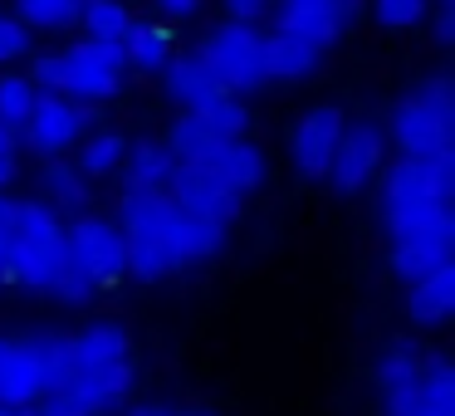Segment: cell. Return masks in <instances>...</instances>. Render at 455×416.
<instances>
[{
    "label": "cell",
    "instance_id": "obj_32",
    "mask_svg": "<svg viewBox=\"0 0 455 416\" xmlns=\"http://www.w3.org/2000/svg\"><path fill=\"white\" fill-rule=\"evenodd\" d=\"M74 54H84L89 64H99V69H108V74H128V54H123V44L84 40V44H74Z\"/></svg>",
    "mask_w": 455,
    "mask_h": 416
},
{
    "label": "cell",
    "instance_id": "obj_39",
    "mask_svg": "<svg viewBox=\"0 0 455 416\" xmlns=\"http://www.w3.org/2000/svg\"><path fill=\"white\" fill-rule=\"evenodd\" d=\"M11 152H15V128L0 123V157H11Z\"/></svg>",
    "mask_w": 455,
    "mask_h": 416
},
{
    "label": "cell",
    "instance_id": "obj_24",
    "mask_svg": "<svg viewBox=\"0 0 455 416\" xmlns=\"http://www.w3.org/2000/svg\"><path fill=\"white\" fill-rule=\"evenodd\" d=\"M216 142H220V138L196 118V113H181V118H172V128H167V138H162V148L172 152V162H201L211 148H216Z\"/></svg>",
    "mask_w": 455,
    "mask_h": 416
},
{
    "label": "cell",
    "instance_id": "obj_26",
    "mask_svg": "<svg viewBox=\"0 0 455 416\" xmlns=\"http://www.w3.org/2000/svg\"><path fill=\"white\" fill-rule=\"evenodd\" d=\"M84 0H15V20L30 30H69L79 25Z\"/></svg>",
    "mask_w": 455,
    "mask_h": 416
},
{
    "label": "cell",
    "instance_id": "obj_42",
    "mask_svg": "<svg viewBox=\"0 0 455 416\" xmlns=\"http://www.w3.org/2000/svg\"><path fill=\"white\" fill-rule=\"evenodd\" d=\"M0 416H30V412H20V406H0Z\"/></svg>",
    "mask_w": 455,
    "mask_h": 416
},
{
    "label": "cell",
    "instance_id": "obj_34",
    "mask_svg": "<svg viewBox=\"0 0 455 416\" xmlns=\"http://www.w3.org/2000/svg\"><path fill=\"white\" fill-rule=\"evenodd\" d=\"M11 230H15V196L0 191V279L11 269Z\"/></svg>",
    "mask_w": 455,
    "mask_h": 416
},
{
    "label": "cell",
    "instance_id": "obj_8",
    "mask_svg": "<svg viewBox=\"0 0 455 416\" xmlns=\"http://www.w3.org/2000/svg\"><path fill=\"white\" fill-rule=\"evenodd\" d=\"M93 108L84 99H64V93H35L30 118L20 123V138L35 157H64L69 148H79V138L89 132Z\"/></svg>",
    "mask_w": 455,
    "mask_h": 416
},
{
    "label": "cell",
    "instance_id": "obj_27",
    "mask_svg": "<svg viewBox=\"0 0 455 416\" xmlns=\"http://www.w3.org/2000/svg\"><path fill=\"white\" fill-rule=\"evenodd\" d=\"M128 157V138L123 132H93L89 142L79 148V172L84 177H113Z\"/></svg>",
    "mask_w": 455,
    "mask_h": 416
},
{
    "label": "cell",
    "instance_id": "obj_10",
    "mask_svg": "<svg viewBox=\"0 0 455 416\" xmlns=\"http://www.w3.org/2000/svg\"><path fill=\"white\" fill-rule=\"evenodd\" d=\"M167 187H172L167 191L172 201H181L187 211L216 220V226H230V220H240V211H245V191H235L230 181H220L216 172H206L201 162H177Z\"/></svg>",
    "mask_w": 455,
    "mask_h": 416
},
{
    "label": "cell",
    "instance_id": "obj_18",
    "mask_svg": "<svg viewBox=\"0 0 455 416\" xmlns=\"http://www.w3.org/2000/svg\"><path fill=\"white\" fill-rule=\"evenodd\" d=\"M451 308H455V269L451 265L411 279V294H406V314H411V324L435 328V324L451 318Z\"/></svg>",
    "mask_w": 455,
    "mask_h": 416
},
{
    "label": "cell",
    "instance_id": "obj_2",
    "mask_svg": "<svg viewBox=\"0 0 455 416\" xmlns=\"http://www.w3.org/2000/svg\"><path fill=\"white\" fill-rule=\"evenodd\" d=\"M387 236H426V230H455V152L435 157H402L387 172L382 187Z\"/></svg>",
    "mask_w": 455,
    "mask_h": 416
},
{
    "label": "cell",
    "instance_id": "obj_17",
    "mask_svg": "<svg viewBox=\"0 0 455 416\" xmlns=\"http://www.w3.org/2000/svg\"><path fill=\"white\" fill-rule=\"evenodd\" d=\"M451 250H455V230H426V236L392 240V269L411 284V279L451 265Z\"/></svg>",
    "mask_w": 455,
    "mask_h": 416
},
{
    "label": "cell",
    "instance_id": "obj_11",
    "mask_svg": "<svg viewBox=\"0 0 455 416\" xmlns=\"http://www.w3.org/2000/svg\"><path fill=\"white\" fill-rule=\"evenodd\" d=\"M392 138L402 148V157H435L455 142V113L431 108L421 93H406L392 108Z\"/></svg>",
    "mask_w": 455,
    "mask_h": 416
},
{
    "label": "cell",
    "instance_id": "obj_28",
    "mask_svg": "<svg viewBox=\"0 0 455 416\" xmlns=\"http://www.w3.org/2000/svg\"><path fill=\"white\" fill-rule=\"evenodd\" d=\"M191 113H196L216 138H245V128H250V108L235 99V93H216V99H206Z\"/></svg>",
    "mask_w": 455,
    "mask_h": 416
},
{
    "label": "cell",
    "instance_id": "obj_35",
    "mask_svg": "<svg viewBox=\"0 0 455 416\" xmlns=\"http://www.w3.org/2000/svg\"><path fill=\"white\" fill-rule=\"evenodd\" d=\"M226 11L230 20H255V15L269 11V0H226Z\"/></svg>",
    "mask_w": 455,
    "mask_h": 416
},
{
    "label": "cell",
    "instance_id": "obj_40",
    "mask_svg": "<svg viewBox=\"0 0 455 416\" xmlns=\"http://www.w3.org/2000/svg\"><path fill=\"white\" fill-rule=\"evenodd\" d=\"M132 416H172L167 406H142V412H132Z\"/></svg>",
    "mask_w": 455,
    "mask_h": 416
},
{
    "label": "cell",
    "instance_id": "obj_41",
    "mask_svg": "<svg viewBox=\"0 0 455 416\" xmlns=\"http://www.w3.org/2000/svg\"><path fill=\"white\" fill-rule=\"evenodd\" d=\"M172 416H216V412H206V406H187V412H172Z\"/></svg>",
    "mask_w": 455,
    "mask_h": 416
},
{
    "label": "cell",
    "instance_id": "obj_33",
    "mask_svg": "<svg viewBox=\"0 0 455 416\" xmlns=\"http://www.w3.org/2000/svg\"><path fill=\"white\" fill-rule=\"evenodd\" d=\"M50 294H60L69 308H84V304L93 299V284H89V279H84L74 265H64V269H60V279H54V289H50Z\"/></svg>",
    "mask_w": 455,
    "mask_h": 416
},
{
    "label": "cell",
    "instance_id": "obj_20",
    "mask_svg": "<svg viewBox=\"0 0 455 416\" xmlns=\"http://www.w3.org/2000/svg\"><path fill=\"white\" fill-rule=\"evenodd\" d=\"M265 60H269V79L299 84V79H314L323 50H318V44H308V40H299V35L275 30V35H265Z\"/></svg>",
    "mask_w": 455,
    "mask_h": 416
},
{
    "label": "cell",
    "instance_id": "obj_22",
    "mask_svg": "<svg viewBox=\"0 0 455 416\" xmlns=\"http://www.w3.org/2000/svg\"><path fill=\"white\" fill-rule=\"evenodd\" d=\"M123 54H128V69L162 74V64L172 60V30L157 20H132V30L123 35Z\"/></svg>",
    "mask_w": 455,
    "mask_h": 416
},
{
    "label": "cell",
    "instance_id": "obj_16",
    "mask_svg": "<svg viewBox=\"0 0 455 416\" xmlns=\"http://www.w3.org/2000/svg\"><path fill=\"white\" fill-rule=\"evenodd\" d=\"M162 89H167V99L177 103V108H201L206 99H216V93H226L220 89V79L211 74V64L201 60L196 50L191 54H172L167 64H162Z\"/></svg>",
    "mask_w": 455,
    "mask_h": 416
},
{
    "label": "cell",
    "instance_id": "obj_19",
    "mask_svg": "<svg viewBox=\"0 0 455 416\" xmlns=\"http://www.w3.org/2000/svg\"><path fill=\"white\" fill-rule=\"evenodd\" d=\"M172 152L162 142H128V157H123L118 177H123V191H167L172 181Z\"/></svg>",
    "mask_w": 455,
    "mask_h": 416
},
{
    "label": "cell",
    "instance_id": "obj_5",
    "mask_svg": "<svg viewBox=\"0 0 455 416\" xmlns=\"http://www.w3.org/2000/svg\"><path fill=\"white\" fill-rule=\"evenodd\" d=\"M132 392V363H64L60 382L44 392L40 416H99Z\"/></svg>",
    "mask_w": 455,
    "mask_h": 416
},
{
    "label": "cell",
    "instance_id": "obj_13",
    "mask_svg": "<svg viewBox=\"0 0 455 416\" xmlns=\"http://www.w3.org/2000/svg\"><path fill=\"white\" fill-rule=\"evenodd\" d=\"M382 132L372 128V123H343V132H338V148H333V162H328V177H333V191L338 196H353V191H363L367 181L377 177V167H382Z\"/></svg>",
    "mask_w": 455,
    "mask_h": 416
},
{
    "label": "cell",
    "instance_id": "obj_29",
    "mask_svg": "<svg viewBox=\"0 0 455 416\" xmlns=\"http://www.w3.org/2000/svg\"><path fill=\"white\" fill-rule=\"evenodd\" d=\"M35 93H40V89H35V84L25 79V74H5V79H0V123L20 132V123L30 118Z\"/></svg>",
    "mask_w": 455,
    "mask_h": 416
},
{
    "label": "cell",
    "instance_id": "obj_15",
    "mask_svg": "<svg viewBox=\"0 0 455 416\" xmlns=\"http://www.w3.org/2000/svg\"><path fill=\"white\" fill-rule=\"evenodd\" d=\"M201 167L206 172H216L220 181H230L235 191H255V187H265V172H269V162H265V152L255 148V142H245V138H220L216 148L201 157Z\"/></svg>",
    "mask_w": 455,
    "mask_h": 416
},
{
    "label": "cell",
    "instance_id": "obj_25",
    "mask_svg": "<svg viewBox=\"0 0 455 416\" xmlns=\"http://www.w3.org/2000/svg\"><path fill=\"white\" fill-rule=\"evenodd\" d=\"M79 25L89 30V40H103V44H123V35L132 30V11L123 0H84L79 11Z\"/></svg>",
    "mask_w": 455,
    "mask_h": 416
},
{
    "label": "cell",
    "instance_id": "obj_6",
    "mask_svg": "<svg viewBox=\"0 0 455 416\" xmlns=\"http://www.w3.org/2000/svg\"><path fill=\"white\" fill-rule=\"evenodd\" d=\"M196 54L211 64V74L220 79V89L235 93V99L269 84L265 35L255 30V20H220L216 30L196 44Z\"/></svg>",
    "mask_w": 455,
    "mask_h": 416
},
{
    "label": "cell",
    "instance_id": "obj_14",
    "mask_svg": "<svg viewBox=\"0 0 455 416\" xmlns=\"http://www.w3.org/2000/svg\"><path fill=\"white\" fill-rule=\"evenodd\" d=\"M338 132H343V108L323 103V108L304 113L294 128V167L304 177H328V162H333V148H338Z\"/></svg>",
    "mask_w": 455,
    "mask_h": 416
},
{
    "label": "cell",
    "instance_id": "obj_12",
    "mask_svg": "<svg viewBox=\"0 0 455 416\" xmlns=\"http://www.w3.org/2000/svg\"><path fill=\"white\" fill-rule=\"evenodd\" d=\"M357 11H363V0H279V25L275 30L299 35V40L328 50L338 35L353 30Z\"/></svg>",
    "mask_w": 455,
    "mask_h": 416
},
{
    "label": "cell",
    "instance_id": "obj_31",
    "mask_svg": "<svg viewBox=\"0 0 455 416\" xmlns=\"http://www.w3.org/2000/svg\"><path fill=\"white\" fill-rule=\"evenodd\" d=\"M30 54V25H20L15 15H0V64H15Z\"/></svg>",
    "mask_w": 455,
    "mask_h": 416
},
{
    "label": "cell",
    "instance_id": "obj_38",
    "mask_svg": "<svg viewBox=\"0 0 455 416\" xmlns=\"http://www.w3.org/2000/svg\"><path fill=\"white\" fill-rule=\"evenodd\" d=\"M15 177H20V162H15V152H11V157H0V191L11 187Z\"/></svg>",
    "mask_w": 455,
    "mask_h": 416
},
{
    "label": "cell",
    "instance_id": "obj_7",
    "mask_svg": "<svg viewBox=\"0 0 455 416\" xmlns=\"http://www.w3.org/2000/svg\"><path fill=\"white\" fill-rule=\"evenodd\" d=\"M64 265H74L93 289L128 275V250H123L118 220L99 216V211H79L74 226H64Z\"/></svg>",
    "mask_w": 455,
    "mask_h": 416
},
{
    "label": "cell",
    "instance_id": "obj_9",
    "mask_svg": "<svg viewBox=\"0 0 455 416\" xmlns=\"http://www.w3.org/2000/svg\"><path fill=\"white\" fill-rule=\"evenodd\" d=\"M30 84L40 93H64V99L99 103V99H113V93L123 89V74H108V69H99V64H89L84 54L64 50V54H44V60H35Z\"/></svg>",
    "mask_w": 455,
    "mask_h": 416
},
{
    "label": "cell",
    "instance_id": "obj_3",
    "mask_svg": "<svg viewBox=\"0 0 455 416\" xmlns=\"http://www.w3.org/2000/svg\"><path fill=\"white\" fill-rule=\"evenodd\" d=\"M64 269V220L44 201H15V230H11V269L5 279L25 289L50 294Z\"/></svg>",
    "mask_w": 455,
    "mask_h": 416
},
{
    "label": "cell",
    "instance_id": "obj_36",
    "mask_svg": "<svg viewBox=\"0 0 455 416\" xmlns=\"http://www.w3.org/2000/svg\"><path fill=\"white\" fill-rule=\"evenodd\" d=\"M157 11L172 15V20H191L201 11V0H157Z\"/></svg>",
    "mask_w": 455,
    "mask_h": 416
},
{
    "label": "cell",
    "instance_id": "obj_37",
    "mask_svg": "<svg viewBox=\"0 0 455 416\" xmlns=\"http://www.w3.org/2000/svg\"><path fill=\"white\" fill-rule=\"evenodd\" d=\"M435 40L451 44L455 40V15H451V0H441V11H435Z\"/></svg>",
    "mask_w": 455,
    "mask_h": 416
},
{
    "label": "cell",
    "instance_id": "obj_21",
    "mask_svg": "<svg viewBox=\"0 0 455 416\" xmlns=\"http://www.w3.org/2000/svg\"><path fill=\"white\" fill-rule=\"evenodd\" d=\"M69 343V363H118V357H128L132 353V343H128V328L123 324H89V328H79L74 338H64Z\"/></svg>",
    "mask_w": 455,
    "mask_h": 416
},
{
    "label": "cell",
    "instance_id": "obj_23",
    "mask_svg": "<svg viewBox=\"0 0 455 416\" xmlns=\"http://www.w3.org/2000/svg\"><path fill=\"white\" fill-rule=\"evenodd\" d=\"M84 172L69 167L64 157H44V172H40V187L44 196L54 201V211H69V216H79V211H89V187H84Z\"/></svg>",
    "mask_w": 455,
    "mask_h": 416
},
{
    "label": "cell",
    "instance_id": "obj_30",
    "mask_svg": "<svg viewBox=\"0 0 455 416\" xmlns=\"http://www.w3.org/2000/svg\"><path fill=\"white\" fill-rule=\"evenodd\" d=\"M372 15L387 30H411V25H421L426 0H372Z\"/></svg>",
    "mask_w": 455,
    "mask_h": 416
},
{
    "label": "cell",
    "instance_id": "obj_4",
    "mask_svg": "<svg viewBox=\"0 0 455 416\" xmlns=\"http://www.w3.org/2000/svg\"><path fill=\"white\" fill-rule=\"evenodd\" d=\"M69 363V343L60 333H30V338H0V406H30L44 402Z\"/></svg>",
    "mask_w": 455,
    "mask_h": 416
},
{
    "label": "cell",
    "instance_id": "obj_1",
    "mask_svg": "<svg viewBox=\"0 0 455 416\" xmlns=\"http://www.w3.org/2000/svg\"><path fill=\"white\" fill-rule=\"evenodd\" d=\"M113 220L123 230L128 269L138 279H167L181 265L211 260L226 245V226L187 211L167 191H123V206Z\"/></svg>",
    "mask_w": 455,
    "mask_h": 416
}]
</instances>
